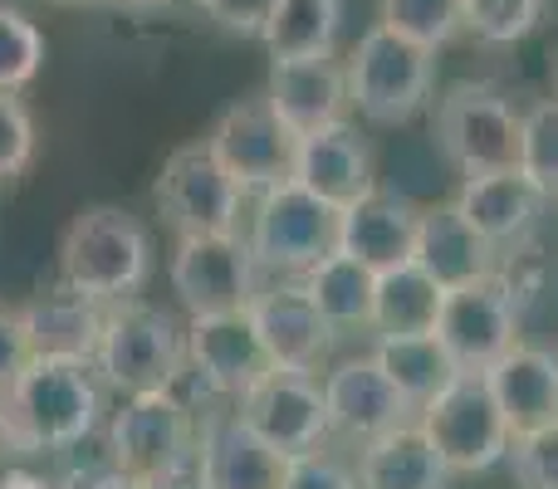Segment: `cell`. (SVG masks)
<instances>
[{
	"mask_svg": "<svg viewBox=\"0 0 558 489\" xmlns=\"http://www.w3.org/2000/svg\"><path fill=\"white\" fill-rule=\"evenodd\" d=\"M108 387L88 357H54L35 353L15 387L5 392V406L15 416L20 436L35 455H59L84 445L108 421Z\"/></svg>",
	"mask_w": 558,
	"mask_h": 489,
	"instance_id": "cell-1",
	"label": "cell"
},
{
	"mask_svg": "<svg viewBox=\"0 0 558 489\" xmlns=\"http://www.w3.org/2000/svg\"><path fill=\"white\" fill-rule=\"evenodd\" d=\"M59 279L88 298H137L153 279V235L123 206H84L59 235Z\"/></svg>",
	"mask_w": 558,
	"mask_h": 489,
	"instance_id": "cell-2",
	"label": "cell"
},
{
	"mask_svg": "<svg viewBox=\"0 0 558 489\" xmlns=\"http://www.w3.org/2000/svg\"><path fill=\"white\" fill-rule=\"evenodd\" d=\"M94 367L118 396L172 392L186 377V323L143 298H118L108 304Z\"/></svg>",
	"mask_w": 558,
	"mask_h": 489,
	"instance_id": "cell-3",
	"label": "cell"
},
{
	"mask_svg": "<svg viewBox=\"0 0 558 489\" xmlns=\"http://www.w3.org/2000/svg\"><path fill=\"white\" fill-rule=\"evenodd\" d=\"M348 103L373 127H402L426 108L436 84V49L377 20L348 54Z\"/></svg>",
	"mask_w": 558,
	"mask_h": 489,
	"instance_id": "cell-4",
	"label": "cell"
},
{
	"mask_svg": "<svg viewBox=\"0 0 558 489\" xmlns=\"http://www.w3.org/2000/svg\"><path fill=\"white\" fill-rule=\"evenodd\" d=\"M202 421L206 416L186 402L182 387L123 396V406L108 412L104 421V461L133 480H153L177 465H192L202 451Z\"/></svg>",
	"mask_w": 558,
	"mask_h": 489,
	"instance_id": "cell-5",
	"label": "cell"
},
{
	"mask_svg": "<svg viewBox=\"0 0 558 489\" xmlns=\"http://www.w3.org/2000/svg\"><path fill=\"white\" fill-rule=\"evenodd\" d=\"M245 245H251L260 274L299 279L304 269H314L318 259L338 249V206L318 201L308 186L289 176V182L255 196Z\"/></svg>",
	"mask_w": 558,
	"mask_h": 489,
	"instance_id": "cell-6",
	"label": "cell"
},
{
	"mask_svg": "<svg viewBox=\"0 0 558 489\" xmlns=\"http://www.w3.org/2000/svg\"><path fill=\"white\" fill-rule=\"evenodd\" d=\"M416 426L436 445L451 475H485L510 461V426L490 396L485 372H456L432 402L416 412Z\"/></svg>",
	"mask_w": 558,
	"mask_h": 489,
	"instance_id": "cell-7",
	"label": "cell"
},
{
	"mask_svg": "<svg viewBox=\"0 0 558 489\" xmlns=\"http://www.w3.org/2000/svg\"><path fill=\"white\" fill-rule=\"evenodd\" d=\"M524 113L495 84H451L436 103V143L461 176L520 167Z\"/></svg>",
	"mask_w": 558,
	"mask_h": 489,
	"instance_id": "cell-8",
	"label": "cell"
},
{
	"mask_svg": "<svg viewBox=\"0 0 558 489\" xmlns=\"http://www.w3.org/2000/svg\"><path fill=\"white\" fill-rule=\"evenodd\" d=\"M260 279L265 274H260V265H255V255H251V245H245L241 231L177 235L172 259H167V284H172L177 304L186 308V318L251 308Z\"/></svg>",
	"mask_w": 558,
	"mask_h": 489,
	"instance_id": "cell-9",
	"label": "cell"
},
{
	"mask_svg": "<svg viewBox=\"0 0 558 489\" xmlns=\"http://www.w3.org/2000/svg\"><path fill=\"white\" fill-rule=\"evenodd\" d=\"M157 211L162 221L172 225L177 235H226V231H241V206L245 192L231 182L216 152L202 143H186L177 147L172 157L162 162L157 172Z\"/></svg>",
	"mask_w": 558,
	"mask_h": 489,
	"instance_id": "cell-10",
	"label": "cell"
},
{
	"mask_svg": "<svg viewBox=\"0 0 558 489\" xmlns=\"http://www.w3.org/2000/svg\"><path fill=\"white\" fill-rule=\"evenodd\" d=\"M436 338L451 353L461 372H485L520 343V308H514L510 279L495 269L485 279L446 289L441 314H436Z\"/></svg>",
	"mask_w": 558,
	"mask_h": 489,
	"instance_id": "cell-11",
	"label": "cell"
},
{
	"mask_svg": "<svg viewBox=\"0 0 558 489\" xmlns=\"http://www.w3.org/2000/svg\"><path fill=\"white\" fill-rule=\"evenodd\" d=\"M206 147L216 152V162L231 172V182L245 196H260L270 186L294 176V147L299 137L284 127V118L270 108V98L255 94L231 103L206 133Z\"/></svg>",
	"mask_w": 558,
	"mask_h": 489,
	"instance_id": "cell-12",
	"label": "cell"
},
{
	"mask_svg": "<svg viewBox=\"0 0 558 489\" xmlns=\"http://www.w3.org/2000/svg\"><path fill=\"white\" fill-rule=\"evenodd\" d=\"M231 412L251 426L260 441H270L284 455H304L328 445V406L324 382L314 372H284L270 367L245 396H235Z\"/></svg>",
	"mask_w": 558,
	"mask_h": 489,
	"instance_id": "cell-13",
	"label": "cell"
},
{
	"mask_svg": "<svg viewBox=\"0 0 558 489\" xmlns=\"http://www.w3.org/2000/svg\"><path fill=\"white\" fill-rule=\"evenodd\" d=\"M270 367L275 363L251 323V308L186 318V377H196L211 396L235 402V396L251 392Z\"/></svg>",
	"mask_w": 558,
	"mask_h": 489,
	"instance_id": "cell-14",
	"label": "cell"
},
{
	"mask_svg": "<svg viewBox=\"0 0 558 489\" xmlns=\"http://www.w3.org/2000/svg\"><path fill=\"white\" fill-rule=\"evenodd\" d=\"M318 382H324L328 436H338V441H348V445H367L373 436L392 431V426L416 421V406L397 392V382L377 367L373 353L324 367Z\"/></svg>",
	"mask_w": 558,
	"mask_h": 489,
	"instance_id": "cell-15",
	"label": "cell"
},
{
	"mask_svg": "<svg viewBox=\"0 0 558 489\" xmlns=\"http://www.w3.org/2000/svg\"><path fill=\"white\" fill-rule=\"evenodd\" d=\"M251 323L275 367H284V372H314V377L328 367L338 328L318 314V304L308 298V289L299 279H275V284L255 289Z\"/></svg>",
	"mask_w": 558,
	"mask_h": 489,
	"instance_id": "cell-16",
	"label": "cell"
},
{
	"mask_svg": "<svg viewBox=\"0 0 558 489\" xmlns=\"http://www.w3.org/2000/svg\"><path fill=\"white\" fill-rule=\"evenodd\" d=\"M294 182L308 186L318 201L338 206V211H348V206H357L363 196L377 192L373 147H367L363 133H357L353 118H343V123H333V127H318V133H308V137H299V147H294Z\"/></svg>",
	"mask_w": 558,
	"mask_h": 489,
	"instance_id": "cell-17",
	"label": "cell"
},
{
	"mask_svg": "<svg viewBox=\"0 0 558 489\" xmlns=\"http://www.w3.org/2000/svg\"><path fill=\"white\" fill-rule=\"evenodd\" d=\"M270 108L284 118L294 137H308L318 127H333L353 118L348 103V69L333 54L314 59H270V88H265Z\"/></svg>",
	"mask_w": 558,
	"mask_h": 489,
	"instance_id": "cell-18",
	"label": "cell"
},
{
	"mask_svg": "<svg viewBox=\"0 0 558 489\" xmlns=\"http://www.w3.org/2000/svg\"><path fill=\"white\" fill-rule=\"evenodd\" d=\"M289 455L251 431L235 412H216L202 421L196 470L206 489H279Z\"/></svg>",
	"mask_w": 558,
	"mask_h": 489,
	"instance_id": "cell-19",
	"label": "cell"
},
{
	"mask_svg": "<svg viewBox=\"0 0 558 489\" xmlns=\"http://www.w3.org/2000/svg\"><path fill=\"white\" fill-rule=\"evenodd\" d=\"M485 382L510 436H530L558 421V357L549 347L514 343L500 363L485 367Z\"/></svg>",
	"mask_w": 558,
	"mask_h": 489,
	"instance_id": "cell-20",
	"label": "cell"
},
{
	"mask_svg": "<svg viewBox=\"0 0 558 489\" xmlns=\"http://www.w3.org/2000/svg\"><path fill=\"white\" fill-rule=\"evenodd\" d=\"M416 221H422V206L402 201V196H387L383 186H377V192L363 196L357 206L338 211V249L353 255L357 265H367L373 274H383V269L412 259Z\"/></svg>",
	"mask_w": 558,
	"mask_h": 489,
	"instance_id": "cell-21",
	"label": "cell"
},
{
	"mask_svg": "<svg viewBox=\"0 0 558 489\" xmlns=\"http://www.w3.org/2000/svg\"><path fill=\"white\" fill-rule=\"evenodd\" d=\"M544 196L520 167H505V172H485V176H465L461 192H456V211L475 225L495 249L500 245H520L524 235L539 225L544 216Z\"/></svg>",
	"mask_w": 558,
	"mask_h": 489,
	"instance_id": "cell-22",
	"label": "cell"
},
{
	"mask_svg": "<svg viewBox=\"0 0 558 489\" xmlns=\"http://www.w3.org/2000/svg\"><path fill=\"white\" fill-rule=\"evenodd\" d=\"M412 259L436 279L441 289L471 284V279H485L500 269V249L485 241L471 221L451 206H426L422 221H416V249Z\"/></svg>",
	"mask_w": 558,
	"mask_h": 489,
	"instance_id": "cell-23",
	"label": "cell"
},
{
	"mask_svg": "<svg viewBox=\"0 0 558 489\" xmlns=\"http://www.w3.org/2000/svg\"><path fill=\"white\" fill-rule=\"evenodd\" d=\"M357 489H451V465L436 455L426 431L416 421L392 426V431L373 436L357 445Z\"/></svg>",
	"mask_w": 558,
	"mask_h": 489,
	"instance_id": "cell-24",
	"label": "cell"
},
{
	"mask_svg": "<svg viewBox=\"0 0 558 489\" xmlns=\"http://www.w3.org/2000/svg\"><path fill=\"white\" fill-rule=\"evenodd\" d=\"M104 318H108L104 298L78 294L64 279L49 294L25 304L29 343H35V353H54V357H88L94 363L98 338H104Z\"/></svg>",
	"mask_w": 558,
	"mask_h": 489,
	"instance_id": "cell-25",
	"label": "cell"
},
{
	"mask_svg": "<svg viewBox=\"0 0 558 489\" xmlns=\"http://www.w3.org/2000/svg\"><path fill=\"white\" fill-rule=\"evenodd\" d=\"M441 298H446V289L436 284L416 259L383 269V274H377V289H373V333L377 338L436 333Z\"/></svg>",
	"mask_w": 558,
	"mask_h": 489,
	"instance_id": "cell-26",
	"label": "cell"
},
{
	"mask_svg": "<svg viewBox=\"0 0 558 489\" xmlns=\"http://www.w3.org/2000/svg\"><path fill=\"white\" fill-rule=\"evenodd\" d=\"M299 284L308 289V298L318 304V314L338 328V333H353V328H367L373 333V289L377 274L367 265H357L353 255L333 249L324 255L314 269L299 274Z\"/></svg>",
	"mask_w": 558,
	"mask_h": 489,
	"instance_id": "cell-27",
	"label": "cell"
},
{
	"mask_svg": "<svg viewBox=\"0 0 558 489\" xmlns=\"http://www.w3.org/2000/svg\"><path fill=\"white\" fill-rule=\"evenodd\" d=\"M373 357L387 377L397 382V392L422 412L446 382H451L461 367L451 363V353L441 347L436 333H412V338H377L373 343Z\"/></svg>",
	"mask_w": 558,
	"mask_h": 489,
	"instance_id": "cell-28",
	"label": "cell"
},
{
	"mask_svg": "<svg viewBox=\"0 0 558 489\" xmlns=\"http://www.w3.org/2000/svg\"><path fill=\"white\" fill-rule=\"evenodd\" d=\"M338 25H343V0H275L260 39L270 59H314L333 54Z\"/></svg>",
	"mask_w": 558,
	"mask_h": 489,
	"instance_id": "cell-29",
	"label": "cell"
},
{
	"mask_svg": "<svg viewBox=\"0 0 558 489\" xmlns=\"http://www.w3.org/2000/svg\"><path fill=\"white\" fill-rule=\"evenodd\" d=\"M45 69V35L15 5H0V88L25 94Z\"/></svg>",
	"mask_w": 558,
	"mask_h": 489,
	"instance_id": "cell-30",
	"label": "cell"
},
{
	"mask_svg": "<svg viewBox=\"0 0 558 489\" xmlns=\"http://www.w3.org/2000/svg\"><path fill=\"white\" fill-rule=\"evenodd\" d=\"M520 172L539 186V196L558 206V98H544L524 113L520 133Z\"/></svg>",
	"mask_w": 558,
	"mask_h": 489,
	"instance_id": "cell-31",
	"label": "cell"
},
{
	"mask_svg": "<svg viewBox=\"0 0 558 489\" xmlns=\"http://www.w3.org/2000/svg\"><path fill=\"white\" fill-rule=\"evenodd\" d=\"M383 25L426 49H441L465 29V15L461 0H383Z\"/></svg>",
	"mask_w": 558,
	"mask_h": 489,
	"instance_id": "cell-32",
	"label": "cell"
},
{
	"mask_svg": "<svg viewBox=\"0 0 558 489\" xmlns=\"http://www.w3.org/2000/svg\"><path fill=\"white\" fill-rule=\"evenodd\" d=\"M549 0H461L465 29L485 45H520L534 25L544 20Z\"/></svg>",
	"mask_w": 558,
	"mask_h": 489,
	"instance_id": "cell-33",
	"label": "cell"
},
{
	"mask_svg": "<svg viewBox=\"0 0 558 489\" xmlns=\"http://www.w3.org/2000/svg\"><path fill=\"white\" fill-rule=\"evenodd\" d=\"M29 162H35V113L20 94L0 88V186L20 182Z\"/></svg>",
	"mask_w": 558,
	"mask_h": 489,
	"instance_id": "cell-34",
	"label": "cell"
},
{
	"mask_svg": "<svg viewBox=\"0 0 558 489\" xmlns=\"http://www.w3.org/2000/svg\"><path fill=\"white\" fill-rule=\"evenodd\" d=\"M510 470L520 489H558V421L530 436H514Z\"/></svg>",
	"mask_w": 558,
	"mask_h": 489,
	"instance_id": "cell-35",
	"label": "cell"
},
{
	"mask_svg": "<svg viewBox=\"0 0 558 489\" xmlns=\"http://www.w3.org/2000/svg\"><path fill=\"white\" fill-rule=\"evenodd\" d=\"M279 489H357V470H353V461H343V455H333L328 445H318V451L289 455Z\"/></svg>",
	"mask_w": 558,
	"mask_h": 489,
	"instance_id": "cell-36",
	"label": "cell"
},
{
	"mask_svg": "<svg viewBox=\"0 0 558 489\" xmlns=\"http://www.w3.org/2000/svg\"><path fill=\"white\" fill-rule=\"evenodd\" d=\"M29 357H35V343H29L25 308L0 304V396L15 387V377L25 372Z\"/></svg>",
	"mask_w": 558,
	"mask_h": 489,
	"instance_id": "cell-37",
	"label": "cell"
},
{
	"mask_svg": "<svg viewBox=\"0 0 558 489\" xmlns=\"http://www.w3.org/2000/svg\"><path fill=\"white\" fill-rule=\"evenodd\" d=\"M206 15H211L221 29H231V35L260 39L265 25H270V15H275V0H206Z\"/></svg>",
	"mask_w": 558,
	"mask_h": 489,
	"instance_id": "cell-38",
	"label": "cell"
},
{
	"mask_svg": "<svg viewBox=\"0 0 558 489\" xmlns=\"http://www.w3.org/2000/svg\"><path fill=\"white\" fill-rule=\"evenodd\" d=\"M59 489H137V480L123 475L118 465L98 461V465H78V470L59 475Z\"/></svg>",
	"mask_w": 558,
	"mask_h": 489,
	"instance_id": "cell-39",
	"label": "cell"
},
{
	"mask_svg": "<svg viewBox=\"0 0 558 489\" xmlns=\"http://www.w3.org/2000/svg\"><path fill=\"white\" fill-rule=\"evenodd\" d=\"M137 489H206V485H202V470H196V461H192V465H177V470H167V475H153V480H137Z\"/></svg>",
	"mask_w": 558,
	"mask_h": 489,
	"instance_id": "cell-40",
	"label": "cell"
},
{
	"mask_svg": "<svg viewBox=\"0 0 558 489\" xmlns=\"http://www.w3.org/2000/svg\"><path fill=\"white\" fill-rule=\"evenodd\" d=\"M0 489H59V480L35 475V470H25L20 461H10V465H0Z\"/></svg>",
	"mask_w": 558,
	"mask_h": 489,
	"instance_id": "cell-41",
	"label": "cell"
},
{
	"mask_svg": "<svg viewBox=\"0 0 558 489\" xmlns=\"http://www.w3.org/2000/svg\"><path fill=\"white\" fill-rule=\"evenodd\" d=\"M549 74H554V98H558V49H554V59H549Z\"/></svg>",
	"mask_w": 558,
	"mask_h": 489,
	"instance_id": "cell-42",
	"label": "cell"
},
{
	"mask_svg": "<svg viewBox=\"0 0 558 489\" xmlns=\"http://www.w3.org/2000/svg\"><path fill=\"white\" fill-rule=\"evenodd\" d=\"M123 5H162V0H123Z\"/></svg>",
	"mask_w": 558,
	"mask_h": 489,
	"instance_id": "cell-43",
	"label": "cell"
},
{
	"mask_svg": "<svg viewBox=\"0 0 558 489\" xmlns=\"http://www.w3.org/2000/svg\"><path fill=\"white\" fill-rule=\"evenodd\" d=\"M186 5H202V10H206V0H186Z\"/></svg>",
	"mask_w": 558,
	"mask_h": 489,
	"instance_id": "cell-44",
	"label": "cell"
}]
</instances>
